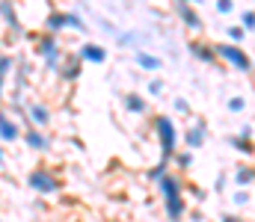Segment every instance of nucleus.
I'll return each instance as SVG.
<instances>
[{
  "mask_svg": "<svg viewBox=\"0 0 255 222\" xmlns=\"http://www.w3.org/2000/svg\"><path fill=\"white\" fill-rule=\"evenodd\" d=\"M36 51H39V57H42L45 69H51V72H60V66H63V51H60L57 33H48V36H42V39H39V45H36Z\"/></svg>",
  "mask_w": 255,
  "mask_h": 222,
  "instance_id": "obj_1",
  "label": "nucleus"
},
{
  "mask_svg": "<svg viewBox=\"0 0 255 222\" xmlns=\"http://www.w3.org/2000/svg\"><path fill=\"white\" fill-rule=\"evenodd\" d=\"M217 57H223L232 69H238V72H250L253 69V60H250V54L247 51H241L235 42L232 45H217Z\"/></svg>",
  "mask_w": 255,
  "mask_h": 222,
  "instance_id": "obj_2",
  "label": "nucleus"
},
{
  "mask_svg": "<svg viewBox=\"0 0 255 222\" xmlns=\"http://www.w3.org/2000/svg\"><path fill=\"white\" fill-rule=\"evenodd\" d=\"M160 187H163V193H166V211H169V217L172 220H178L181 217V211H184V205H181V193H178V184H175V178H160Z\"/></svg>",
  "mask_w": 255,
  "mask_h": 222,
  "instance_id": "obj_3",
  "label": "nucleus"
},
{
  "mask_svg": "<svg viewBox=\"0 0 255 222\" xmlns=\"http://www.w3.org/2000/svg\"><path fill=\"white\" fill-rule=\"evenodd\" d=\"M154 128H157V137H160V148L163 154H169L175 148V125L169 122V116H157L154 119Z\"/></svg>",
  "mask_w": 255,
  "mask_h": 222,
  "instance_id": "obj_4",
  "label": "nucleus"
},
{
  "mask_svg": "<svg viewBox=\"0 0 255 222\" xmlns=\"http://www.w3.org/2000/svg\"><path fill=\"white\" fill-rule=\"evenodd\" d=\"M77 57H80L83 63L104 66V63H107V48H101L98 42H83V45H80V51H77Z\"/></svg>",
  "mask_w": 255,
  "mask_h": 222,
  "instance_id": "obj_5",
  "label": "nucleus"
},
{
  "mask_svg": "<svg viewBox=\"0 0 255 222\" xmlns=\"http://www.w3.org/2000/svg\"><path fill=\"white\" fill-rule=\"evenodd\" d=\"M0 24L12 33H21V18H18V9L12 0H0Z\"/></svg>",
  "mask_w": 255,
  "mask_h": 222,
  "instance_id": "obj_6",
  "label": "nucleus"
},
{
  "mask_svg": "<svg viewBox=\"0 0 255 222\" xmlns=\"http://www.w3.org/2000/svg\"><path fill=\"white\" fill-rule=\"evenodd\" d=\"M27 184H30L36 193H54V190H57V181H54V175H51V172H42V169L30 172Z\"/></svg>",
  "mask_w": 255,
  "mask_h": 222,
  "instance_id": "obj_7",
  "label": "nucleus"
},
{
  "mask_svg": "<svg viewBox=\"0 0 255 222\" xmlns=\"http://www.w3.org/2000/svg\"><path fill=\"white\" fill-rule=\"evenodd\" d=\"M190 54L202 63H214L217 60V45H202V42H190Z\"/></svg>",
  "mask_w": 255,
  "mask_h": 222,
  "instance_id": "obj_8",
  "label": "nucleus"
},
{
  "mask_svg": "<svg viewBox=\"0 0 255 222\" xmlns=\"http://www.w3.org/2000/svg\"><path fill=\"white\" fill-rule=\"evenodd\" d=\"M27 116H30L33 125H39V128L51 125V110H48L45 104H30V107H27Z\"/></svg>",
  "mask_w": 255,
  "mask_h": 222,
  "instance_id": "obj_9",
  "label": "nucleus"
},
{
  "mask_svg": "<svg viewBox=\"0 0 255 222\" xmlns=\"http://www.w3.org/2000/svg\"><path fill=\"white\" fill-rule=\"evenodd\" d=\"M18 134H21V131H18V125H15V122L0 110V140H3V143H12V140H18Z\"/></svg>",
  "mask_w": 255,
  "mask_h": 222,
  "instance_id": "obj_10",
  "label": "nucleus"
},
{
  "mask_svg": "<svg viewBox=\"0 0 255 222\" xmlns=\"http://www.w3.org/2000/svg\"><path fill=\"white\" fill-rule=\"evenodd\" d=\"M24 143H27V148H33V151H48L51 148V140L42 131H27L24 134Z\"/></svg>",
  "mask_w": 255,
  "mask_h": 222,
  "instance_id": "obj_11",
  "label": "nucleus"
},
{
  "mask_svg": "<svg viewBox=\"0 0 255 222\" xmlns=\"http://www.w3.org/2000/svg\"><path fill=\"white\" fill-rule=\"evenodd\" d=\"M45 30L48 33H63V30H68V15L65 12H51L45 18Z\"/></svg>",
  "mask_w": 255,
  "mask_h": 222,
  "instance_id": "obj_12",
  "label": "nucleus"
},
{
  "mask_svg": "<svg viewBox=\"0 0 255 222\" xmlns=\"http://www.w3.org/2000/svg\"><path fill=\"white\" fill-rule=\"evenodd\" d=\"M178 15H181V21H184L187 27H193V30H202V18L193 12L190 3H178Z\"/></svg>",
  "mask_w": 255,
  "mask_h": 222,
  "instance_id": "obj_13",
  "label": "nucleus"
},
{
  "mask_svg": "<svg viewBox=\"0 0 255 222\" xmlns=\"http://www.w3.org/2000/svg\"><path fill=\"white\" fill-rule=\"evenodd\" d=\"M136 66H139V69H145V72H157V69L163 66V60H160V57H154V54L139 51V54H136Z\"/></svg>",
  "mask_w": 255,
  "mask_h": 222,
  "instance_id": "obj_14",
  "label": "nucleus"
},
{
  "mask_svg": "<svg viewBox=\"0 0 255 222\" xmlns=\"http://www.w3.org/2000/svg\"><path fill=\"white\" fill-rule=\"evenodd\" d=\"M80 57H71V60H63V66H60V72H63L65 80H77V74H80Z\"/></svg>",
  "mask_w": 255,
  "mask_h": 222,
  "instance_id": "obj_15",
  "label": "nucleus"
},
{
  "mask_svg": "<svg viewBox=\"0 0 255 222\" xmlns=\"http://www.w3.org/2000/svg\"><path fill=\"white\" fill-rule=\"evenodd\" d=\"M122 101H125V107L130 110V113H142V110H145V98L136 95V92H128Z\"/></svg>",
  "mask_w": 255,
  "mask_h": 222,
  "instance_id": "obj_16",
  "label": "nucleus"
},
{
  "mask_svg": "<svg viewBox=\"0 0 255 222\" xmlns=\"http://www.w3.org/2000/svg\"><path fill=\"white\" fill-rule=\"evenodd\" d=\"M12 72H15V60L9 54H0V77H9Z\"/></svg>",
  "mask_w": 255,
  "mask_h": 222,
  "instance_id": "obj_17",
  "label": "nucleus"
},
{
  "mask_svg": "<svg viewBox=\"0 0 255 222\" xmlns=\"http://www.w3.org/2000/svg\"><path fill=\"white\" fill-rule=\"evenodd\" d=\"M65 15H68V30H77V33H83V30H86L83 18H80L77 12H65Z\"/></svg>",
  "mask_w": 255,
  "mask_h": 222,
  "instance_id": "obj_18",
  "label": "nucleus"
},
{
  "mask_svg": "<svg viewBox=\"0 0 255 222\" xmlns=\"http://www.w3.org/2000/svg\"><path fill=\"white\" fill-rule=\"evenodd\" d=\"M247 33H250V30H247L244 24H241V27H229V39H232L235 45H241V42L247 39Z\"/></svg>",
  "mask_w": 255,
  "mask_h": 222,
  "instance_id": "obj_19",
  "label": "nucleus"
},
{
  "mask_svg": "<svg viewBox=\"0 0 255 222\" xmlns=\"http://www.w3.org/2000/svg\"><path fill=\"white\" fill-rule=\"evenodd\" d=\"M241 24L247 27V30H255V12L250 9V12H241Z\"/></svg>",
  "mask_w": 255,
  "mask_h": 222,
  "instance_id": "obj_20",
  "label": "nucleus"
},
{
  "mask_svg": "<svg viewBox=\"0 0 255 222\" xmlns=\"http://www.w3.org/2000/svg\"><path fill=\"white\" fill-rule=\"evenodd\" d=\"M244 107H247V101H244V98H232V101H229V110H232V113H241Z\"/></svg>",
  "mask_w": 255,
  "mask_h": 222,
  "instance_id": "obj_21",
  "label": "nucleus"
},
{
  "mask_svg": "<svg viewBox=\"0 0 255 222\" xmlns=\"http://www.w3.org/2000/svg\"><path fill=\"white\" fill-rule=\"evenodd\" d=\"M235 9V3L232 0H217V12H223V15H229Z\"/></svg>",
  "mask_w": 255,
  "mask_h": 222,
  "instance_id": "obj_22",
  "label": "nucleus"
},
{
  "mask_svg": "<svg viewBox=\"0 0 255 222\" xmlns=\"http://www.w3.org/2000/svg\"><path fill=\"white\" fill-rule=\"evenodd\" d=\"M148 92H151V95H160V92H163V83H160V80H151V83H148Z\"/></svg>",
  "mask_w": 255,
  "mask_h": 222,
  "instance_id": "obj_23",
  "label": "nucleus"
},
{
  "mask_svg": "<svg viewBox=\"0 0 255 222\" xmlns=\"http://www.w3.org/2000/svg\"><path fill=\"white\" fill-rule=\"evenodd\" d=\"M187 140H190V146H199V143H202V131H190Z\"/></svg>",
  "mask_w": 255,
  "mask_h": 222,
  "instance_id": "obj_24",
  "label": "nucleus"
},
{
  "mask_svg": "<svg viewBox=\"0 0 255 222\" xmlns=\"http://www.w3.org/2000/svg\"><path fill=\"white\" fill-rule=\"evenodd\" d=\"M3 83H6V77H0V98H3Z\"/></svg>",
  "mask_w": 255,
  "mask_h": 222,
  "instance_id": "obj_25",
  "label": "nucleus"
},
{
  "mask_svg": "<svg viewBox=\"0 0 255 222\" xmlns=\"http://www.w3.org/2000/svg\"><path fill=\"white\" fill-rule=\"evenodd\" d=\"M0 163H3V148H0Z\"/></svg>",
  "mask_w": 255,
  "mask_h": 222,
  "instance_id": "obj_26",
  "label": "nucleus"
},
{
  "mask_svg": "<svg viewBox=\"0 0 255 222\" xmlns=\"http://www.w3.org/2000/svg\"><path fill=\"white\" fill-rule=\"evenodd\" d=\"M178 3H193V0H178Z\"/></svg>",
  "mask_w": 255,
  "mask_h": 222,
  "instance_id": "obj_27",
  "label": "nucleus"
},
{
  "mask_svg": "<svg viewBox=\"0 0 255 222\" xmlns=\"http://www.w3.org/2000/svg\"><path fill=\"white\" fill-rule=\"evenodd\" d=\"M0 54H3V48H0Z\"/></svg>",
  "mask_w": 255,
  "mask_h": 222,
  "instance_id": "obj_28",
  "label": "nucleus"
}]
</instances>
